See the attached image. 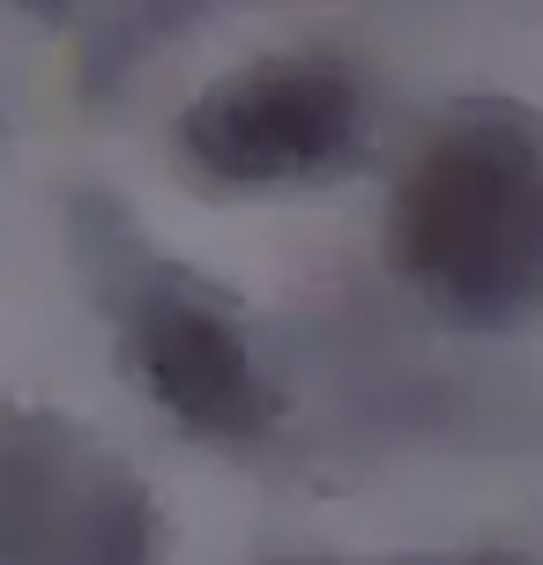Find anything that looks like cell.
<instances>
[{
    "mask_svg": "<svg viewBox=\"0 0 543 565\" xmlns=\"http://www.w3.org/2000/svg\"><path fill=\"white\" fill-rule=\"evenodd\" d=\"M387 254L447 320H529L543 306V113L514 97L455 105L402 171Z\"/></svg>",
    "mask_w": 543,
    "mask_h": 565,
    "instance_id": "obj_1",
    "label": "cell"
},
{
    "mask_svg": "<svg viewBox=\"0 0 543 565\" xmlns=\"http://www.w3.org/2000/svg\"><path fill=\"white\" fill-rule=\"evenodd\" d=\"M67 224H75L89 290L119 328V365L157 395V409L201 439H260L284 395L260 372L254 342L238 328V306L216 282L187 276L179 260L149 254L142 231L105 194H83Z\"/></svg>",
    "mask_w": 543,
    "mask_h": 565,
    "instance_id": "obj_2",
    "label": "cell"
},
{
    "mask_svg": "<svg viewBox=\"0 0 543 565\" xmlns=\"http://www.w3.org/2000/svg\"><path fill=\"white\" fill-rule=\"evenodd\" d=\"M358 135H365V83L336 53H268L201 89L179 119L194 171H209L216 186L328 179L358 157Z\"/></svg>",
    "mask_w": 543,
    "mask_h": 565,
    "instance_id": "obj_3",
    "label": "cell"
},
{
    "mask_svg": "<svg viewBox=\"0 0 543 565\" xmlns=\"http://www.w3.org/2000/svg\"><path fill=\"white\" fill-rule=\"evenodd\" d=\"M0 565H164L149 483L75 424H0Z\"/></svg>",
    "mask_w": 543,
    "mask_h": 565,
    "instance_id": "obj_4",
    "label": "cell"
},
{
    "mask_svg": "<svg viewBox=\"0 0 543 565\" xmlns=\"http://www.w3.org/2000/svg\"><path fill=\"white\" fill-rule=\"evenodd\" d=\"M268 565H350V558H268ZM372 565H529L514 551H417V558H372Z\"/></svg>",
    "mask_w": 543,
    "mask_h": 565,
    "instance_id": "obj_5",
    "label": "cell"
},
{
    "mask_svg": "<svg viewBox=\"0 0 543 565\" xmlns=\"http://www.w3.org/2000/svg\"><path fill=\"white\" fill-rule=\"evenodd\" d=\"M30 15H67V0H23Z\"/></svg>",
    "mask_w": 543,
    "mask_h": 565,
    "instance_id": "obj_6",
    "label": "cell"
}]
</instances>
